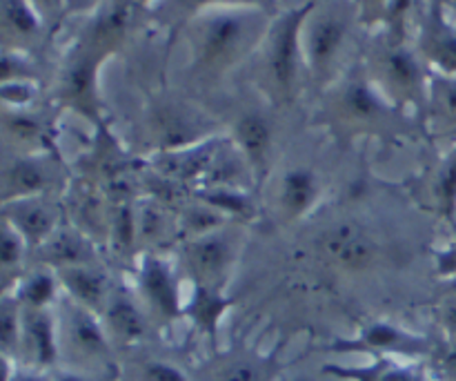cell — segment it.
Listing matches in <instances>:
<instances>
[{"mask_svg": "<svg viewBox=\"0 0 456 381\" xmlns=\"http://www.w3.org/2000/svg\"><path fill=\"white\" fill-rule=\"evenodd\" d=\"M142 286H145L151 302H154L165 315H176V290H174V284L172 279H169L163 263L154 261V259H150V261L145 263V270H142Z\"/></svg>", "mask_w": 456, "mask_h": 381, "instance_id": "3957f363", "label": "cell"}, {"mask_svg": "<svg viewBox=\"0 0 456 381\" xmlns=\"http://www.w3.org/2000/svg\"><path fill=\"white\" fill-rule=\"evenodd\" d=\"M227 250L225 244L221 239H205L194 244V248L190 250V261L200 275H218L221 268L225 266Z\"/></svg>", "mask_w": 456, "mask_h": 381, "instance_id": "8992f818", "label": "cell"}, {"mask_svg": "<svg viewBox=\"0 0 456 381\" xmlns=\"http://www.w3.org/2000/svg\"><path fill=\"white\" fill-rule=\"evenodd\" d=\"M7 183L13 192H36L43 187L45 177L34 163L20 161V163H16L9 170Z\"/></svg>", "mask_w": 456, "mask_h": 381, "instance_id": "9a60e30c", "label": "cell"}, {"mask_svg": "<svg viewBox=\"0 0 456 381\" xmlns=\"http://www.w3.org/2000/svg\"><path fill=\"white\" fill-rule=\"evenodd\" d=\"M261 379V369L254 361H236L223 373L221 381H258Z\"/></svg>", "mask_w": 456, "mask_h": 381, "instance_id": "484cf974", "label": "cell"}, {"mask_svg": "<svg viewBox=\"0 0 456 381\" xmlns=\"http://www.w3.org/2000/svg\"><path fill=\"white\" fill-rule=\"evenodd\" d=\"M145 381H187L181 370H176L169 364H147L145 369Z\"/></svg>", "mask_w": 456, "mask_h": 381, "instance_id": "83f0119b", "label": "cell"}, {"mask_svg": "<svg viewBox=\"0 0 456 381\" xmlns=\"http://www.w3.org/2000/svg\"><path fill=\"white\" fill-rule=\"evenodd\" d=\"M341 38H343L341 22L334 21V18H325V21H321L319 25L314 27V31H312V43H310V52H312V58H314V62L328 61V58L337 52L338 45H341Z\"/></svg>", "mask_w": 456, "mask_h": 381, "instance_id": "52a82bcc", "label": "cell"}, {"mask_svg": "<svg viewBox=\"0 0 456 381\" xmlns=\"http://www.w3.org/2000/svg\"><path fill=\"white\" fill-rule=\"evenodd\" d=\"M4 381H45V379L38 377V375H12L7 369L4 370Z\"/></svg>", "mask_w": 456, "mask_h": 381, "instance_id": "d6a6232c", "label": "cell"}, {"mask_svg": "<svg viewBox=\"0 0 456 381\" xmlns=\"http://www.w3.org/2000/svg\"><path fill=\"white\" fill-rule=\"evenodd\" d=\"M352 346L372 348V351H399V352H421L423 342L414 337H405L399 330L390 328V326H372L363 333V339Z\"/></svg>", "mask_w": 456, "mask_h": 381, "instance_id": "277c9868", "label": "cell"}, {"mask_svg": "<svg viewBox=\"0 0 456 381\" xmlns=\"http://www.w3.org/2000/svg\"><path fill=\"white\" fill-rule=\"evenodd\" d=\"M239 138L252 159H261L270 145V128L261 116H248L239 123Z\"/></svg>", "mask_w": 456, "mask_h": 381, "instance_id": "30bf717a", "label": "cell"}, {"mask_svg": "<svg viewBox=\"0 0 456 381\" xmlns=\"http://www.w3.org/2000/svg\"><path fill=\"white\" fill-rule=\"evenodd\" d=\"M29 335H31V344H34L36 360H38L40 364H52V361L56 360V346H53L52 324H49L43 315L31 317Z\"/></svg>", "mask_w": 456, "mask_h": 381, "instance_id": "4fadbf2b", "label": "cell"}, {"mask_svg": "<svg viewBox=\"0 0 456 381\" xmlns=\"http://www.w3.org/2000/svg\"><path fill=\"white\" fill-rule=\"evenodd\" d=\"M444 270L445 272H456V250L444 257Z\"/></svg>", "mask_w": 456, "mask_h": 381, "instance_id": "836d02e7", "label": "cell"}, {"mask_svg": "<svg viewBox=\"0 0 456 381\" xmlns=\"http://www.w3.org/2000/svg\"><path fill=\"white\" fill-rule=\"evenodd\" d=\"M74 339H76V346H78L83 352H87V355H98V352L105 351V339H102L101 330H98V326L85 315L76 317Z\"/></svg>", "mask_w": 456, "mask_h": 381, "instance_id": "5bb4252c", "label": "cell"}, {"mask_svg": "<svg viewBox=\"0 0 456 381\" xmlns=\"http://www.w3.org/2000/svg\"><path fill=\"white\" fill-rule=\"evenodd\" d=\"M312 196H314V181H312L310 172H289L283 183V203L288 205L292 212H301L310 205Z\"/></svg>", "mask_w": 456, "mask_h": 381, "instance_id": "ba28073f", "label": "cell"}, {"mask_svg": "<svg viewBox=\"0 0 456 381\" xmlns=\"http://www.w3.org/2000/svg\"><path fill=\"white\" fill-rule=\"evenodd\" d=\"M432 52H435V58L439 61L441 67L445 70L456 71V36L452 31L444 29L435 38V45H432Z\"/></svg>", "mask_w": 456, "mask_h": 381, "instance_id": "d6986e66", "label": "cell"}, {"mask_svg": "<svg viewBox=\"0 0 456 381\" xmlns=\"http://www.w3.org/2000/svg\"><path fill=\"white\" fill-rule=\"evenodd\" d=\"M387 71H390V76L399 85H405V87L417 85L419 71H417V65H414V61L408 56V54H401V52L392 54L390 61H387Z\"/></svg>", "mask_w": 456, "mask_h": 381, "instance_id": "ac0fdd59", "label": "cell"}, {"mask_svg": "<svg viewBox=\"0 0 456 381\" xmlns=\"http://www.w3.org/2000/svg\"><path fill=\"white\" fill-rule=\"evenodd\" d=\"M110 321L114 326L116 333L123 339L132 342V339H138L145 330L142 326L141 315H138L136 308L127 302V299H116L110 308Z\"/></svg>", "mask_w": 456, "mask_h": 381, "instance_id": "8fae6325", "label": "cell"}, {"mask_svg": "<svg viewBox=\"0 0 456 381\" xmlns=\"http://www.w3.org/2000/svg\"><path fill=\"white\" fill-rule=\"evenodd\" d=\"M16 223L29 239H40L52 228V217L43 208H38V205H31V208H20Z\"/></svg>", "mask_w": 456, "mask_h": 381, "instance_id": "2e32d148", "label": "cell"}, {"mask_svg": "<svg viewBox=\"0 0 456 381\" xmlns=\"http://www.w3.org/2000/svg\"><path fill=\"white\" fill-rule=\"evenodd\" d=\"M92 83H94L92 62L80 61L76 62V65L69 70V74H67L65 87L67 92H69V96L87 98L89 92H92Z\"/></svg>", "mask_w": 456, "mask_h": 381, "instance_id": "e0dca14e", "label": "cell"}, {"mask_svg": "<svg viewBox=\"0 0 456 381\" xmlns=\"http://www.w3.org/2000/svg\"><path fill=\"white\" fill-rule=\"evenodd\" d=\"M18 337V324H16V312L9 306L3 308V315H0V342L4 348H12V344Z\"/></svg>", "mask_w": 456, "mask_h": 381, "instance_id": "4316f807", "label": "cell"}, {"mask_svg": "<svg viewBox=\"0 0 456 381\" xmlns=\"http://www.w3.org/2000/svg\"><path fill=\"white\" fill-rule=\"evenodd\" d=\"M346 103L356 116H370L377 112V101H374V96L363 85H352L346 96Z\"/></svg>", "mask_w": 456, "mask_h": 381, "instance_id": "ffe728a7", "label": "cell"}, {"mask_svg": "<svg viewBox=\"0 0 456 381\" xmlns=\"http://www.w3.org/2000/svg\"><path fill=\"white\" fill-rule=\"evenodd\" d=\"M225 306L227 303L223 302L221 297H216V294L209 293V290L199 288L194 303H191V315H194V319L199 321L208 333H214V330H216L218 317L223 315Z\"/></svg>", "mask_w": 456, "mask_h": 381, "instance_id": "7c38bea8", "label": "cell"}, {"mask_svg": "<svg viewBox=\"0 0 456 381\" xmlns=\"http://www.w3.org/2000/svg\"><path fill=\"white\" fill-rule=\"evenodd\" d=\"M439 195H441V201H444L445 212L452 214L456 205V154L450 159V163L445 165L444 174H441Z\"/></svg>", "mask_w": 456, "mask_h": 381, "instance_id": "603a6c76", "label": "cell"}, {"mask_svg": "<svg viewBox=\"0 0 456 381\" xmlns=\"http://www.w3.org/2000/svg\"><path fill=\"white\" fill-rule=\"evenodd\" d=\"M18 254H20V245L18 239L9 230H4L3 235V245H0V257H3L4 266H12L18 261Z\"/></svg>", "mask_w": 456, "mask_h": 381, "instance_id": "f1b7e54d", "label": "cell"}, {"mask_svg": "<svg viewBox=\"0 0 456 381\" xmlns=\"http://www.w3.org/2000/svg\"><path fill=\"white\" fill-rule=\"evenodd\" d=\"M118 228H120V239L123 241H129V212H120V221H118Z\"/></svg>", "mask_w": 456, "mask_h": 381, "instance_id": "1f68e13d", "label": "cell"}, {"mask_svg": "<svg viewBox=\"0 0 456 381\" xmlns=\"http://www.w3.org/2000/svg\"><path fill=\"white\" fill-rule=\"evenodd\" d=\"M52 293H53L52 279L45 275H40V277H34V279L29 281V286H27V290H25V297L29 299L34 306H43V303L52 297Z\"/></svg>", "mask_w": 456, "mask_h": 381, "instance_id": "d4e9b609", "label": "cell"}, {"mask_svg": "<svg viewBox=\"0 0 456 381\" xmlns=\"http://www.w3.org/2000/svg\"><path fill=\"white\" fill-rule=\"evenodd\" d=\"M49 253H52V257L58 259V261L76 263L78 259H83V245H80V241L74 239V236L62 235L53 241V245Z\"/></svg>", "mask_w": 456, "mask_h": 381, "instance_id": "7402d4cb", "label": "cell"}, {"mask_svg": "<svg viewBox=\"0 0 456 381\" xmlns=\"http://www.w3.org/2000/svg\"><path fill=\"white\" fill-rule=\"evenodd\" d=\"M441 370L450 381H456V346L441 357Z\"/></svg>", "mask_w": 456, "mask_h": 381, "instance_id": "4dcf8cb0", "label": "cell"}, {"mask_svg": "<svg viewBox=\"0 0 456 381\" xmlns=\"http://www.w3.org/2000/svg\"><path fill=\"white\" fill-rule=\"evenodd\" d=\"M240 38V22L236 18L223 16L209 25L208 38H205V54L209 58H221L236 47Z\"/></svg>", "mask_w": 456, "mask_h": 381, "instance_id": "5b68a950", "label": "cell"}, {"mask_svg": "<svg viewBox=\"0 0 456 381\" xmlns=\"http://www.w3.org/2000/svg\"><path fill=\"white\" fill-rule=\"evenodd\" d=\"M323 245L330 257L334 261L343 263V266L361 268L372 259V244L352 226H341L337 230L328 232Z\"/></svg>", "mask_w": 456, "mask_h": 381, "instance_id": "7a4b0ae2", "label": "cell"}, {"mask_svg": "<svg viewBox=\"0 0 456 381\" xmlns=\"http://www.w3.org/2000/svg\"><path fill=\"white\" fill-rule=\"evenodd\" d=\"M381 381H423V377L408 369H387L383 370Z\"/></svg>", "mask_w": 456, "mask_h": 381, "instance_id": "f546056e", "label": "cell"}, {"mask_svg": "<svg viewBox=\"0 0 456 381\" xmlns=\"http://www.w3.org/2000/svg\"><path fill=\"white\" fill-rule=\"evenodd\" d=\"M4 16L12 22L13 29L22 31V34H29L36 29V18L25 3H4Z\"/></svg>", "mask_w": 456, "mask_h": 381, "instance_id": "44dd1931", "label": "cell"}, {"mask_svg": "<svg viewBox=\"0 0 456 381\" xmlns=\"http://www.w3.org/2000/svg\"><path fill=\"white\" fill-rule=\"evenodd\" d=\"M445 321H448L450 330H452V333L456 335V306L448 308V311H445Z\"/></svg>", "mask_w": 456, "mask_h": 381, "instance_id": "e575fe53", "label": "cell"}, {"mask_svg": "<svg viewBox=\"0 0 456 381\" xmlns=\"http://www.w3.org/2000/svg\"><path fill=\"white\" fill-rule=\"evenodd\" d=\"M61 381H87L85 377H78V375H65Z\"/></svg>", "mask_w": 456, "mask_h": 381, "instance_id": "d590c367", "label": "cell"}, {"mask_svg": "<svg viewBox=\"0 0 456 381\" xmlns=\"http://www.w3.org/2000/svg\"><path fill=\"white\" fill-rule=\"evenodd\" d=\"M129 18H132V4H114L111 12L105 16V21L101 22V34H118V31H123V27L127 25Z\"/></svg>", "mask_w": 456, "mask_h": 381, "instance_id": "cb8c5ba5", "label": "cell"}, {"mask_svg": "<svg viewBox=\"0 0 456 381\" xmlns=\"http://www.w3.org/2000/svg\"><path fill=\"white\" fill-rule=\"evenodd\" d=\"M62 279H65L67 288L76 294L78 299H83L85 303H92L96 306L102 297V281L101 277H96L94 272L85 270V268H67L62 272Z\"/></svg>", "mask_w": 456, "mask_h": 381, "instance_id": "9c48e42d", "label": "cell"}, {"mask_svg": "<svg viewBox=\"0 0 456 381\" xmlns=\"http://www.w3.org/2000/svg\"><path fill=\"white\" fill-rule=\"evenodd\" d=\"M312 4H307L303 12L289 13L288 18L281 25L279 34L274 40V54H272V70H274L276 80H279L281 87L288 89L292 85L294 70H297V36H298V25H301L303 13L310 9Z\"/></svg>", "mask_w": 456, "mask_h": 381, "instance_id": "6da1fadb", "label": "cell"}]
</instances>
